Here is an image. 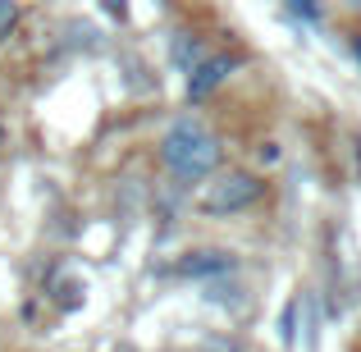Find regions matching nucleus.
Returning a JSON list of instances; mask_svg holds the SVG:
<instances>
[{
  "instance_id": "f8f14e48",
  "label": "nucleus",
  "mask_w": 361,
  "mask_h": 352,
  "mask_svg": "<svg viewBox=\"0 0 361 352\" xmlns=\"http://www.w3.org/2000/svg\"><path fill=\"white\" fill-rule=\"evenodd\" d=\"M0 142H5V119H0Z\"/></svg>"
},
{
  "instance_id": "7ed1b4c3",
  "label": "nucleus",
  "mask_w": 361,
  "mask_h": 352,
  "mask_svg": "<svg viewBox=\"0 0 361 352\" xmlns=\"http://www.w3.org/2000/svg\"><path fill=\"white\" fill-rule=\"evenodd\" d=\"M233 69H238V55H233V51H206L202 60L188 69V97L206 101L211 92H220L224 83H229Z\"/></svg>"
},
{
  "instance_id": "39448f33",
  "label": "nucleus",
  "mask_w": 361,
  "mask_h": 352,
  "mask_svg": "<svg viewBox=\"0 0 361 352\" xmlns=\"http://www.w3.org/2000/svg\"><path fill=\"white\" fill-rule=\"evenodd\" d=\"M169 55H174L178 69H192V64L206 55V46H202V37H192V32H174V42H169Z\"/></svg>"
},
{
  "instance_id": "f257e3e1",
  "label": "nucleus",
  "mask_w": 361,
  "mask_h": 352,
  "mask_svg": "<svg viewBox=\"0 0 361 352\" xmlns=\"http://www.w3.org/2000/svg\"><path fill=\"white\" fill-rule=\"evenodd\" d=\"M160 160L174 178L183 183H202L220 169V142L202 128V119L183 115L165 128V142H160Z\"/></svg>"
},
{
  "instance_id": "20e7f679",
  "label": "nucleus",
  "mask_w": 361,
  "mask_h": 352,
  "mask_svg": "<svg viewBox=\"0 0 361 352\" xmlns=\"http://www.w3.org/2000/svg\"><path fill=\"white\" fill-rule=\"evenodd\" d=\"M233 270V256L220 252V247H197L178 261V274L183 279H215V274H229Z\"/></svg>"
},
{
  "instance_id": "f03ea898",
  "label": "nucleus",
  "mask_w": 361,
  "mask_h": 352,
  "mask_svg": "<svg viewBox=\"0 0 361 352\" xmlns=\"http://www.w3.org/2000/svg\"><path fill=\"white\" fill-rule=\"evenodd\" d=\"M265 197V178L252 174V169H224V174H215L211 183L202 188V211L206 215H238L247 206H256Z\"/></svg>"
},
{
  "instance_id": "9b49d317",
  "label": "nucleus",
  "mask_w": 361,
  "mask_h": 352,
  "mask_svg": "<svg viewBox=\"0 0 361 352\" xmlns=\"http://www.w3.org/2000/svg\"><path fill=\"white\" fill-rule=\"evenodd\" d=\"M348 51H353V60H357V64H361V32H357V37H353V42H348Z\"/></svg>"
},
{
  "instance_id": "423d86ee",
  "label": "nucleus",
  "mask_w": 361,
  "mask_h": 352,
  "mask_svg": "<svg viewBox=\"0 0 361 352\" xmlns=\"http://www.w3.org/2000/svg\"><path fill=\"white\" fill-rule=\"evenodd\" d=\"M51 298L60 302L64 311H78V307H82V284H78V279H64V274H60V279L51 284Z\"/></svg>"
},
{
  "instance_id": "0eeeda50",
  "label": "nucleus",
  "mask_w": 361,
  "mask_h": 352,
  "mask_svg": "<svg viewBox=\"0 0 361 352\" xmlns=\"http://www.w3.org/2000/svg\"><path fill=\"white\" fill-rule=\"evenodd\" d=\"M302 23H325V0H283Z\"/></svg>"
},
{
  "instance_id": "9d476101",
  "label": "nucleus",
  "mask_w": 361,
  "mask_h": 352,
  "mask_svg": "<svg viewBox=\"0 0 361 352\" xmlns=\"http://www.w3.org/2000/svg\"><path fill=\"white\" fill-rule=\"evenodd\" d=\"M101 5H106L115 18H123V14H128V0H101Z\"/></svg>"
},
{
  "instance_id": "6e6552de",
  "label": "nucleus",
  "mask_w": 361,
  "mask_h": 352,
  "mask_svg": "<svg viewBox=\"0 0 361 352\" xmlns=\"http://www.w3.org/2000/svg\"><path fill=\"white\" fill-rule=\"evenodd\" d=\"M18 18H23V9H18V0H0V42H9V37H14Z\"/></svg>"
},
{
  "instance_id": "1a4fd4ad",
  "label": "nucleus",
  "mask_w": 361,
  "mask_h": 352,
  "mask_svg": "<svg viewBox=\"0 0 361 352\" xmlns=\"http://www.w3.org/2000/svg\"><path fill=\"white\" fill-rule=\"evenodd\" d=\"M298 302H288V307H283V316H279V339L283 344H293V339H298Z\"/></svg>"
}]
</instances>
